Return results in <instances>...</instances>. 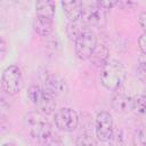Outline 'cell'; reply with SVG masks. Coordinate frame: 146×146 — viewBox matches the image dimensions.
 Here are the masks:
<instances>
[{
  "label": "cell",
  "instance_id": "10",
  "mask_svg": "<svg viewBox=\"0 0 146 146\" xmlns=\"http://www.w3.org/2000/svg\"><path fill=\"white\" fill-rule=\"evenodd\" d=\"M111 104L112 107L119 113H130L131 111H133L135 98L128 94L120 92L116 90V92L112 96Z\"/></svg>",
  "mask_w": 146,
  "mask_h": 146
},
{
  "label": "cell",
  "instance_id": "23",
  "mask_svg": "<svg viewBox=\"0 0 146 146\" xmlns=\"http://www.w3.org/2000/svg\"><path fill=\"white\" fill-rule=\"evenodd\" d=\"M0 48H1V60H3V58H5V56H6V40H5L3 38L1 39Z\"/></svg>",
  "mask_w": 146,
  "mask_h": 146
},
{
  "label": "cell",
  "instance_id": "21",
  "mask_svg": "<svg viewBox=\"0 0 146 146\" xmlns=\"http://www.w3.org/2000/svg\"><path fill=\"white\" fill-rule=\"evenodd\" d=\"M138 64H139L140 70L146 74V54H143L141 52V55L138 58Z\"/></svg>",
  "mask_w": 146,
  "mask_h": 146
},
{
  "label": "cell",
  "instance_id": "17",
  "mask_svg": "<svg viewBox=\"0 0 146 146\" xmlns=\"http://www.w3.org/2000/svg\"><path fill=\"white\" fill-rule=\"evenodd\" d=\"M80 31H81V27H79V25H78L76 22H70V23L67 24L66 33H67V35H68V38H70L71 40L74 41L75 38L78 36V34L80 33Z\"/></svg>",
  "mask_w": 146,
  "mask_h": 146
},
{
  "label": "cell",
  "instance_id": "20",
  "mask_svg": "<svg viewBox=\"0 0 146 146\" xmlns=\"http://www.w3.org/2000/svg\"><path fill=\"white\" fill-rule=\"evenodd\" d=\"M138 23L144 32H146V11H143L138 16Z\"/></svg>",
  "mask_w": 146,
  "mask_h": 146
},
{
  "label": "cell",
  "instance_id": "18",
  "mask_svg": "<svg viewBox=\"0 0 146 146\" xmlns=\"http://www.w3.org/2000/svg\"><path fill=\"white\" fill-rule=\"evenodd\" d=\"M120 0H96V3H98L99 6H102L103 8H105L106 10L112 9L114 7H117Z\"/></svg>",
  "mask_w": 146,
  "mask_h": 146
},
{
  "label": "cell",
  "instance_id": "15",
  "mask_svg": "<svg viewBox=\"0 0 146 146\" xmlns=\"http://www.w3.org/2000/svg\"><path fill=\"white\" fill-rule=\"evenodd\" d=\"M133 111H135L139 116L146 119V87L144 88V90H143L137 97H135Z\"/></svg>",
  "mask_w": 146,
  "mask_h": 146
},
{
  "label": "cell",
  "instance_id": "8",
  "mask_svg": "<svg viewBox=\"0 0 146 146\" xmlns=\"http://www.w3.org/2000/svg\"><path fill=\"white\" fill-rule=\"evenodd\" d=\"M54 122L59 130L71 132L75 130L79 124V115L71 107H62L56 111L54 115Z\"/></svg>",
  "mask_w": 146,
  "mask_h": 146
},
{
  "label": "cell",
  "instance_id": "12",
  "mask_svg": "<svg viewBox=\"0 0 146 146\" xmlns=\"http://www.w3.org/2000/svg\"><path fill=\"white\" fill-rule=\"evenodd\" d=\"M34 8H35V16L54 21L56 13L55 0H35Z\"/></svg>",
  "mask_w": 146,
  "mask_h": 146
},
{
  "label": "cell",
  "instance_id": "2",
  "mask_svg": "<svg viewBox=\"0 0 146 146\" xmlns=\"http://www.w3.org/2000/svg\"><path fill=\"white\" fill-rule=\"evenodd\" d=\"M127 78V71L123 64L116 59L110 58L102 67L99 79L104 88L110 91L119 90L124 83Z\"/></svg>",
  "mask_w": 146,
  "mask_h": 146
},
{
  "label": "cell",
  "instance_id": "22",
  "mask_svg": "<svg viewBox=\"0 0 146 146\" xmlns=\"http://www.w3.org/2000/svg\"><path fill=\"white\" fill-rule=\"evenodd\" d=\"M131 5H132L131 0H120V1H119V3H117V7H120V8L124 9V8H129Z\"/></svg>",
  "mask_w": 146,
  "mask_h": 146
},
{
  "label": "cell",
  "instance_id": "24",
  "mask_svg": "<svg viewBox=\"0 0 146 146\" xmlns=\"http://www.w3.org/2000/svg\"><path fill=\"white\" fill-rule=\"evenodd\" d=\"M137 135H139V136H140L139 138H144V135H145V133H144V131H141V132H139V133H137ZM143 144H146V139H144V140H143Z\"/></svg>",
  "mask_w": 146,
  "mask_h": 146
},
{
  "label": "cell",
  "instance_id": "3",
  "mask_svg": "<svg viewBox=\"0 0 146 146\" xmlns=\"http://www.w3.org/2000/svg\"><path fill=\"white\" fill-rule=\"evenodd\" d=\"M27 97L33 104V106L36 108V111L41 112L42 114L49 115L55 113L57 106L55 96H52L43 87L31 86L27 90Z\"/></svg>",
  "mask_w": 146,
  "mask_h": 146
},
{
  "label": "cell",
  "instance_id": "16",
  "mask_svg": "<svg viewBox=\"0 0 146 146\" xmlns=\"http://www.w3.org/2000/svg\"><path fill=\"white\" fill-rule=\"evenodd\" d=\"M75 144L78 146H91V145H97L98 139H95V137H92V135L84 132L78 137Z\"/></svg>",
  "mask_w": 146,
  "mask_h": 146
},
{
  "label": "cell",
  "instance_id": "4",
  "mask_svg": "<svg viewBox=\"0 0 146 146\" xmlns=\"http://www.w3.org/2000/svg\"><path fill=\"white\" fill-rule=\"evenodd\" d=\"M97 35L91 27H82L74 40L75 55L81 60H88L97 47Z\"/></svg>",
  "mask_w": 146,
  "mask_h": 146
},
{
  "label": "cell",
  "instance_id": "19",
  "mask_svg": "<svg viewBox=\"0 0 146 146\" xmlns=\"http://www.w3.org/2000/svg\"><path fill=\"white\" fill-rule=\"evenodd\" d=\"M138 46L143 54H146V32H143V34L138 38Z\"/></svg>",
  "mask_w": 146,
  "mask_h": 146
},
{
  "label": "cell",
  "instance_id": "5",
  "mask_svg": "<svg viewBox=\"0 0 146 146\" xmlns=\"http://www.w3.org/2000/svg\"><path fill=\"white\" fill-rule=\"evenodd\" d=\"M1 88L7 95H17L23 88V74L17 65L7 66L1 74Z\"/></svg>",
  "mask_w": 146,
  "mask_h": 146
},
{
  "label": "cell",
  "instance_id": "13",
  "mask_svg": "<svg viewBox=\"0 0 146 146\" xmlns=\"http://www.w3.org/2000/svg\"><path fill=\"white\" fill-rule=\"evenodd\" d=\"M34 32L40 35V36H49L52 33V27H54V21L43 18V17H38L35 16L32 23Z\"/></svg>",
  "mask_w": 146,
  "mask_h": 146
},
{
  "label": "cell",
  "instance_id": "7",
  "mask_svg": "<svg viewBox=\"0 0 146 146\" xmlns=\"http://www.w3.org/2000/svg\"><path fill=\"white\" fill-rule=\"evenodd\" d=\"M95 133L99 141H110L114 133L113 117L108 112L102 111L95 119Z\"/></svg>",
  "mask_w": 146,
  "mask_h": 146
},
{
  "label": "cell",
  "instance_id": "6",
  "mask_svg": "<svg viewBox=\"0 0 146 146\" xmlns=\"http://www.w3.org/2000/svg\"><path fill=\"white\" fill-rule=\"evenodd\" d=\"M81 19L88 27L103 29L107 23V10L98 3H89L83 7Z\"/></svg>",
  "mask_w": 146,
  "mask_h": 146
},
{
  "label": "cell",
  "instance_id": "14",
  "mask_svg": "<svg viewBox=\"0 0 146 146\" xmlns=\"http://www.w3.org/2000/svg\"><path fill=\"white\" fill-rule=\"evenodd\" d=\"M110 59V50L105 44H97L89 60L98 67H102Z\"/></svg>",
  "mask_w": 146,
  "mask_h": 146
},
{
  "label": "cell",
  "instance_id": "11",
  "mask_svg": "<svg viewBox=\"0 0 146 146\" xmlns=\"http://www.w3.org/2000/svg\"><path fill=\"white\" fill-rule=\"evenodd\" d=\"M62 10L65 17L70 22H78L82 15V2L81 0H60Z\"/></svg>",
  "mask_w": 146,
  "mask_h": 146
},
{
  "label": "cell",
  "instance_id": "1",
  "mask_svg": "<svg viewBox=\"0 0 146 146\" xmlns=\"http://www.w3.org/2000/svg\"><path fill=\"white\" fill-rule=\"evenodd\" d=\"M23 124L29 135L41 144L56 145L62 143L51 123L46 119L44 114L39 111L26 113L23 119Z\"/></svg>",
  "mask_w": 146,
  "mask_h": 146
},
{
  "label": "cell",
  "instance_id": "9",
  "mask_svg": "<svg viewBox=\"0 0 146 146\" xmlns=\"http://www.w3.org/2000/svg\"><path fill=\"white\" fill-rule=\"evenodd\" d=\"M43 88L55 97H65L68 94V84L58 73L47 74L43 79Z\"/></svg>",
  "mask_w": 146,
  "mask_h": 146
}]
</instances>
